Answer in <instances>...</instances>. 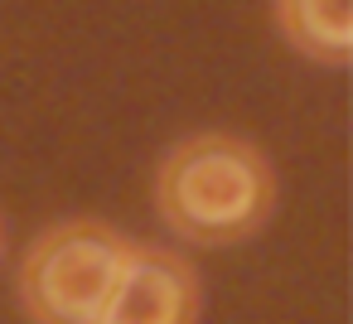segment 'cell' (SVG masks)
<instances>
[{
    "mask_svg": "<svg viewBox=\"0 0 353 324\" xmlns=\"http://www.w3.org/2000/svg\"><path fill=\"white\" fill-rule=\"evenodd\" d=\"M276 25L310 63L343 68L353 59V0H276Z\"/></svg>",
    "mask_w": 353,
    "mask_h": 324,
    "instance_id": "cell-4",
    "label": "cell"
},
{
    "mask_svg": "<svg viewBox=\"0 0 353 324\" xmlns=\"http://www.w3.org/2000/svg\"><path fill=\"white\" fill-rule=\"evenodd\" d=\"M160 218L203 247H228L266 227L276 213L271 160L232 131H199L165 150L155 170Z\"/></svg>",
    "mask_w": 353,
    "mask_h": 324,
    "instance_id": "cell-1",
    "label": "cell"
},
{
    "mask_svg": "<svg viewBox=\"0 0 353 324\" xmlns=\"http://www.w3.org/2000/svg\"><path fill=\"white\" fill-rule=\"evenodd\" d=\"M131 237L97 218H68L34 237L20 261V300L34 324H97L126 261Z\"/></svg>",
    "mask_w": 353,
    "mask_h": 324,
    "instance_id": "cell-2",
    "label": "cell"
},
{
    "mask_svg": "<svg viewBox=\"0 0 353 324\" xmlns=\"http://www.w3.org/2000/svg\"><path fill=\"white\" fill-rule=\"evenodd\" d=\"M0 256H6V223H0Z\"/></svg>",
    "mask_w": 353,
    "mask_h": 324,
    "instance_id": "cell-5",
    "label": "cell"
},
{
    "mask_svg": "<svg viewBox=\"0 0 353 324\" xmlns=\"http://www.w3.org/2000/svg\"><path fill=\"white\" fill-rule=\"evenodd\" d=\"M199 276L184 256L165 247H131V261L97 324H194Z\"/></svg>",
    "mask_w": 353,
    "mask_h": 324,
    "instance_id": "cell-3",
    "label": "cell"
}]
</instances>
